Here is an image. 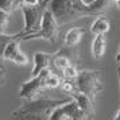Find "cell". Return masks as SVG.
Returning a JSON list of instances; mask_svg holds the SVG:
<instances>
[{"instance_id": "cell-14", "label": "cell", "mask_w": 120, "mask_h": 120, "mask_svg": "<svg viewBox=\"0 0 120 120\" xmlns=\"http://www.w3.org/2000/svg\"><path fill=\"white\" fill-rule=\"evenodd\" d=\"M113 0H94L92 4L88 6L89 16H100V15H104V12L108 10L109 4Z\"/></svg>"}, {"instance_id": "cell-1", "label": "cell", "mask_w": 120, "mask_h": 120, "mask_svg": "<svg viewBox=\"0 0 120 120\" xmlns=\"http://www.w3.org/2000/svg\"><path fill=\"white\" fill-rule=\"evenodd\" d=\"M68 101V100H66ZM64 100H53L49 97H35L23 100V104L18 109L12 111V119L23 120H46L50 119V115L57 107L66 103Z\"/></svg>"}, {"instance_id": "cell-4", "label": "cell", "mask_w": 120, "mask_h": 120, "mask_svg": "<svg viewBox=\"0 0 120 120\" xmlns=\"http://www.w3.org/2000/svg\"><path fill=\"white\" fill-rule=\"evenodd\" d=\"M60 27L61 26L57 22L54 14L51 12L50 8H47L46 12L43 14V18H42L39 30H37L33 34H28L26 37H23L20 41L22 42H26V41H33V39H43V41H47V42L54 43L55 41H57V38H58Z\"/></svg>"}, {"instance_id": "cell-5", "label": "cell", "mask_w": 120, "mask_h": 120, "mask_svg": "<svg viewBox=\"0 0 120 120\" xmlns=\"http://www.w3.org/2000/svg\"><path fill=\"white\" fill-rule=\"evenodd\" d=\"M76 82L78 90L90 96L93 100H96L97 93L103 90L100 70H81L76 78Z\"/></svg>"}, {"instance_id": "cell-18", "label": "cell", "mask_w": 120, "mask_h": 120, "mask_svg": "<svg viewBox=\"0 0 120 120\" xmlns=\"http://www.w3.org/2000/svg\"><path fill=\"white\" fill-rule=\"evenodd\" d=\"M16 8H20V0H0V10L11 14Z\"/></svg>"}, {"instance_id": "cell-15", "label": "cell", "mask_w": 120, "mask_h": 120, "mask_svg": "<svg viewBox=\"0 0 120 120\" xmlns=\"http://www.w3.org/2000/svg\"><path fill=\"white\" fill-rule=\"evenodd\" d=\"M111 30V24H109V20L104 15H100L97 16V19L92 23L90 26V33L93 35H97V34H107Z\"/></svg>"}, {"instance_id": "cell-27", "label": "cell", "mask_w": 120, "mask_h": 120, "mask_svg": "<svg viewBox=\"0 0 120 120\" xmlns=\"http://www.w3.org/2000/svg\"><path fill=\"white\" fill-rule=\"evenodd\" d=\"M113 1H115V4H116V7L120 10V0H113Z\"/></svg>"}, {"instance_id": "cell-12", "label": "cell", "mask_w": 120, "mask_h": 120, "mask_svg": "<svg viewBox=\"0 0 120 120\" xmlns=\"http://www.w3.org/2000/svg\"><path fill=\"white\" fill-rule=\"evenodd\" d=\"M105 49H107V38L105 34H97L94 35L92 42V55L94 58H103L105 54Z\"/></svg>"}, {"instance_id": "cell-3", "label": "cell", "mask_w": 120, "mask_h": 120, "mask_svg": "<svg viewBox=\"0 0 120 120\" xmlns=\"http://www.w3.org/2000/svg\"><path fill=\"white\" fill-rule=\"evenodd\" d=\"M49 4H50V0H42L37 6H20V10L23 12V18H24L23 31L19 33L20 34V39L23 37L28 35V34H33L37 30H39L43 14L49 8Z\"/></svg>"}, {"instance_id": "cell-25", "label": "cell", "mask_w": 120, "mask_h": 120, "mask_svg": "<svg viewBox=\"0 0 120 120\" xmlns=\"http://www.w3.org/2000/svg\"><path fill=\"white\" fill-rule=\"evenodd\" d=\"M82 1H84V3H85L86 6H89V4H92V3L94 1V0H82Z\"/></svg>"}, {"instance_id": "cell-21", "label": "cell", "mask_w": 120, "mask_h": 120, "mask_svg": "<svg viewBox=\"0 0 120 120\" xmlns=\"http://www.w3.org/2000/svg\"><path fill=\"white\" fill-rule=\"evenodd\" d=\"M8 22H10V12L0 10V34H6Z\"/></svg>"}, {"instance_id": "cell-10", "label": "cell", "mask_w": 120, "mask_h": 120, "mask_svg": "<svg viewBox=\"0 0 120 120\" xmlns=\"http://www.w3.org/2000/svg\"><path fill=\"white\" fill-rule=\"evenodd\" d=\"M53 55L54 53H45V51H38L34 54V68L31 70V77L38 76L41 71L51 69L53 65Z\"/></svg>"}, {"instance_id": "cell-6", "label": "cell", "mask_w": 120, "mask_h": 120, "mask_svg": "<svg viewBox=\"0 0 120 120\" xmlns=\"http://www.w3.org/2000/svg\"><path fill=\"white\" fill-rule=\"evenodd\" d=\"M50 71H51V69L43 70L38 76H34L30 80L22 82L20 88H19V97L22 100L39 97L41 93L47 88V76H49Z\"/></svg>"}, {"instance_id": "cell-8", "label": "cell", "mask_w": 120, "mask_h": 120, "mask_svg": "<svg viewBox=\"0 0 120 120\" xmlns=\"http://www.w3.org/2000/svg\"><path fill=\"white\" fill-rule=\"evenodd\" d=\"M78 65L80 57L78 51L74 49V46H64L62 49L57 50L53 55V66L55 70H61V74L64 69H66L70 65Z\"/></svg>"}, {"instance_id": "cell-7", "label": "cell", "mask_w": 120, "mask_h": 120, "mask_svg": "<svg viewBox=\"0 0 120 120\" xmlns=\"http://www.w3.org/2000/svg\"><path fill=\"white\" fill-rule=\"evenodd\" d=\"M49 120H88V116L76 100L71 98L57 107L51 112Z\"/></svg>"}, {"instance_id": "cell-28", "label": "cell", "mask_w": 120, "mask_h": 120, "mask_svg": "<svg viewBox=\"0 0 120 120\" xmlns=\"http://www.w3.org/2000/svg\"><path fill=\"white\" fill-rule=\"evenodd\" d=\"M3 85H4V84H3V82H0V86H3Z\"/></svg>"}, {"instance_id": "cell-13", "label": "cell", "mask_w": 120, "mask_h": 120, "mask_svg": "<svg viewBox=\"0 0 120 120\" xmlns=\"http://www.w3.org/2000/svg\"><path fill=\"white\" fill-rule=\"evenodd\" d=\"M85 35V28L82 27H73L70 30H68L64 38V45L65 46H76L78 42L81 41V38Z\"/></svg>"}, {"instance_id": "cell-19", "label": "cell", "mask_w": 120, "mask_h": 120, "mask_svg": "<svg viewBox=\"0 0 120 120\" xmlns=\"http://www.w3.org/2000/svg\"><path fill=\"white\" fill-rule=\"evenodd\" d=\"M78 74H80V70H78L77 65H74V64L70 66H68L62 71V77L64 78H69V80H76L77 77H78Z\"/></svg>"}, {"instance_id": "cell-26", "label": "cell", "mask_w": 120, "mask_h": 120, "mask_svg": "<svg viewBox=\"0 0 120 120\" xmlns=\"http://www.w3.org/2000/svg\"><path fill=\"white\" fill-rule=\"evenodd\" d=\"M116 61L120 62V46H119V51H117V54H116Z\"/></svg>"}, {"instance_id": "cell-2", "label": "cell", "mask_w": 120, "mask_h": 120, "mask_svg": "<svg viewBox=\"0 0 120 120\" xmlns=\"http://www.w3.org/2000/svg\"><path fill=\"white\" fill-rule=\"evenodd\" d=\"M49 8L61 27L81 18L89 16L88 6L82 0H50Z\"/></svg>"}, {"instance_id": "cell-9", "label": "cell", "mask_w": 120, "mask_h": 120, "mask_svg": "<svg viewBox=\"0 0 120 120\" xmlns=\"http://www.w3.org/2000/svg\"><path fill=\"white\" fill-rule=\"evenodd\" d=\"M20 38L18 37V38L12 39L10 43L6 46V49H4V54H3V58L4 61H11L14 64H16V65H27L28 62V58L27 55L23 53L22 50H20Z\"/></svg>"}, {"instance_id": "cell-16", "label": "cell", "mask_w": 120, "mask_h": 120, "mask_svg": "<svg viewBox=\"0 0 120 120\" xmlns=\"http://www.w3.org/2000/svg\"><path fill=\"white\" fill-rule=\"evenodd\" d=\"M20 38V34H14V35H8V34H0V68H3V61H4V58H3V54H4V49H6V46L10 42H11L12 39L15 38Z\"/></svg>"}, {"instance_id": "cell-23", "label": "cell", "mask_w": 120, "mask_h": 120, "mask_svg": "<svg viewBox=\"0 0 120 120\" xmlns=\"http://www.w3.org/2000/svg\"><path fill=\"white\" fill-rule=\"evenodd\" d=\"M0 82L6 84V70H4V68H0Z\"/></svg>"}, {"instance_id": "cell-24", "label": "cell", "mask_w": 120, "mask_h": 120, "mask_svg": "<svg viewBox=\"0 0 120 120\" xmlns=\"http://www.w3.org/2000/svg\"><path fill=\"white\" fill-rule=\"evenodd\" d=\"M115 119H116V120H120V108L117 109V112H116V115H115Z\"/></svg>"}, {"instance_id": "cell-20", "label": "cell", "mask_w": 120, "mask_h": 120, "mask_svg": "<svg viewBox=\"0 0 120 120\" xmlns=\"http://www.w3.org/2000/svg\"><path fill=\"white\" fill-rule=\"evenodd\" d=\"M62 78H64V77H62ZM62 78H61L58 74H55V73H53V71H50L49 76H47V88H49V89H54V88L61 86Z\"/></svg>"}, {"instance_id": "cell-22", "label": "cell", "mask_w": 120, "mask_h": 120, "mask_svg": "<svg viewBox=\"0 0 120 120\" xmlns=\"http://www.w3.org/2000/svg\"><path fill=\"white\" fill-rule=\"evenodd\" d=\"M42 0H20V6H37Z\"/></svg>"}, {"instance_id": "cell-17", "label": "cell", "mask_w": 120, "mask_h": 120, "mask_svg": "<svg viewBox=\"0 0 120 120\" xmlns=\"http://www.w3.org/2000/svg\"><path fill=\"white\" fill-rule=\"evenodd\" d=\"M61 89H62V92H65L68 96H71V94H74L76 92H78L77 82H73V80H69V78H62Z\"/></svg>"}, {"instance_id": "cell-11", "label": "cell", "mask_w": 120, "mask_h": 120, "mask_svg": "<svg viewBox=\"0 0 120 120\" xmlns=\"http://www.w3.org/2000/svg\"><path fill=\"white\" fill-rule=\"evenodd\" d=\"M70 97L77 101V104L81 107V109L86 113L88 119H94L96 117V112H94V101L96 100H93L90 96H88V94L80 92V90L76 92L74 94H71Z\"/></svg>"}]
</instances>
